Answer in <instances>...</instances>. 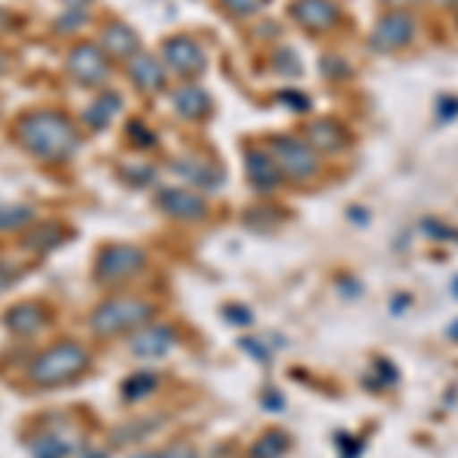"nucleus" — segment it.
<instances>
[{"label":"nucleus","instance_id":"72a5a7b5","mask_svg":"<svg viewBox=\"0 0 458 458\" xmlns=\"http://www.w3.org/2000/svg\"><path fill=\"white\" fill-rule=\"evenodd\" d=\"M4 282H6V272H4V269H0V287H4Z\"/></svg>","mask_w":458,"mask_h":458},{"label":"nucleus","instance_id":"6e6552de","mask_svg":"<svg viewBox=\"0 0 458 458\" xmlns=\"http://www.w3.org/2000/svg\"><path fill=\"white\" fill-rule=\"evenodd\" d=\"M162 53H165L168 68H172L174 73H183V77H193V73H202V71H205V55H202V49H199V43H196V40H190V37H174V40H165Z\"/></svg>","mask_w":458,"mask_h":458},{"label":"nucleus","instance_id":"7ed1b4c3","mask_svg":"<svg viewBox=\"0 0 458 458\" xmlns=\"http://www.w3.org/2000/svg\"><path fill=\"white\" fill-rule=\"evenodd\" d=\"M153 318V306L144 300H114L105 302L101 309L92 312V327L105 336L123 334V330L141 327Z\"/></svg>","mask_w":458,"mask_h":458},{"label":"nucleus","instance_id":"a211bd4d","mask_svg":"<svg viewBox=\"0 0 458 458\" xmlns=\"http://www.w3.org/2000/svg\"><path fill=\"white\" fill-rule=\"evenodd\" d=\"M174 172L181 174L183 181L199 183V187H205V190H217L220 183H224V174H220L217 168L205 165V162H196V159H183V162H177Z\"/></svg>","mask_w":458,"mask_h":458},{"label":"nucleus","instance_id":"f3484780","mask_svg":"<svg viewBox=\"0 0 458 458\" xmlns=\"http://www.w3.org/2000/svg\"><path fill=\"white\" fill-rule=\"evenodd\" d=\"M211 107L208 95L202 92L199 86H183L174 92V110L183 116V120H199V116H205Z\"/></svg>","mask_w":458,"mask_h":458},{"label":"nucleus","instance_id":"f03ea898","mask_svg":"<svg viewBox=\"0 0 458 458\" xmlns=\"http://www.w3.org/2000/svg\"><path fill=\"white\" fill-rule=\"evenodd\" d=\"M86 367H89V354L77 343H58L34 360L28 376H31L37 386H62V382L77 379Z\"/></svg>","mask_w":458,"mask_h":458},{"label":"nucleus","instance_id":"0eeeda50","mask_svg":"<svg viewBox=\"0 0 458 458\" xmlns=\"http://www.w3.org/2000/svg\"><path fill=\"white\" fill-rule=\"evenodd\" d=\"M68 68H71V73H73V77H77L83 86H98V83H105L107 73H110L105 53H101L98 47H92V43H80V47H73V49H71Z\"/></svg>","mask_w":458,"mask_h":458},{"label":"nucleus","instance_id":"9b49d317","mask_svg":"<svg viewBox=\"0 0 458 458\" xmlns=\"http://www.w3.org/2000/svg\"><path fill=\"white\" fill-rule=\"evenodd\" d=\"M174 334L172 327H147L144 334H138L131 339V354L144 360H159L174 349Z\"/></svg>","mask_w":458,"mask_h":458},{"label":"nucleus","instance_id":"f8f14e48","mask_svg":"<svg viewBox=\"0 0 458 458\" xmlns=\"http://www.w3.org/2000/svg\"><path fill=\"white\" fill-rule=\"evenodd\" d=\"M248 177L250 183H254L257 190H276L278 187V177H282V172H278L276 159L269 157L266 150H248Z\"/></svg>","mask_w":458,"mask_h":458},{"label":"nucleus","instance_id":"f257e3e1","mask_svg":"<svg viewBox=\"0 0 458 458\" xmlns=\"http://www.w3.org/2000/svg\"><path fill=\"white\" fill-rule=\"evenodd\" d=\"M19 141L40 159L49 162H62L73 157V150L80 147L77 129L64 114H55V110H37V114H28L25 120L19 123Z\"/></svg>","mask_w":458,"mask_h":458},{"label":"nucleus","instance_id":"c85d7f7f","mask_svg":"<svg viewBox=\"0 0 458 458\" xmlns=\"http://www.w3.org/2000/svg\"><path fill=\"white\" fill-rule=\"evenodd\" d=\"M129 129H131V141H138V144H153V135H141L144 129H141L138 123H131Z\"/></svg>","mask_w":458,"mask_h":458},{"label":"nucleus","instance_id":"b1692460","mask_svg":"<svg viewBox=\"0 0 458 458\" xmlns=\"http://www.w3.org/2000/svg\"><path fill=\"white\" fill-rule=\"evenodd\" d=\"M224 4L229 13H235V16H250V13L260 10L266 0H224Z\"/></svg>","mask_w":458,"mask_h":458},{"label":"nucleus","instance_id":"473e14b6","mask_svg":"<svg viewBox=\"0 0 458 458\" xmlns=\"http://www.w3.org/2000/svg\"><path fill=\"white\" fill-rule=\"evenodd\" d=\"M453 293H455V297H458V276L453 278Z\"/></svg>","mask_w":458,"mask_h":458},{"label":"nucleus","instance_id":"412c9836","mask_svg":"<svg viewBox=\"0 0 458 458\" xmlns=\"http://www.w3.org/2000/svg\"><path fill=\"white\" fill-rule=\"evenodd\" d=\"M291 449V437L284 431H269L250 446V458H282Z\"/></svg>","mask_w":458,"mask_h":458},{"label":"nucleus","instance_id":"4468645a","mask_svg":"<svg viewBox=\"0 0 458 458\" xmlns=\"http://www.w3.org/2000/svg\"><path fill=\"white\" fill-rule=\"evenodd\" d=\"M309 141H312V150L318 153H334L345 144V129L334 120H318L306 129Z\"/></svg>","mask_w":458,"mask_h":458},{"label":"nucleus","instance_id":"bb28decb","mask_svg":"<svg viewBox=\"0 0 458 458\" xmlns=\"http://www.w3.org/2000/svg\"><path fill=\"white\" fill-rule=\"evenodd\" d=\"M83 21H86V13H83V10H77V13H68V16L58 21V25H62V28H80Z\"/></svg>","mask_w":458,"mask_h":458},{"label":"nucleus","instance_id":"20e7f679","mask_svg":"<svg viewBox=\"0 0 458 458\" xmlns=\"http://www.w3.org/2000/svg\"><path fill=\"white\" fill-rule=\"evenodd\" d=\"M269 157L276 159L278 172H284L293 181H306L318 172V153L300 138H272Z\"/></svg>","mask_w":458,"mask_h":458},{"label":"nucleus","instance_id":"1a4fd4ad","mask_svg":"<svg viewBox=\"0 0 458 458\" xmlns=\"http://www.w3.org/2000/svg\"><path fill=\"white\" fill-rule=\"evenodd\" d=\"M31 455L34 458H105V453L77 443L71 437H58V434H43L31 443Z\"/></svg>","mask_w":458,"mask_h":458},{"label":"nucleus","instance_id":"39448f33","mask_svg":"<svg viewBox=\"0 0 458 458\" xmlns=\"http://www.w3.org/2000/svg\"><path fill=\"white\" fill-rule=\"evenodd\" d=\"M141 266H144V254H141V250L131 248V245H116V248L101 250L95 272H98L101 282H120V278L135 276Z\"/></svg>","mask_w":458,"mask_h":458},{"label":"nucleus","instance_id":"c756f323","mask_svg":"<svg viewBox=\"0 0 458 458\" xmlns=\"http://www.w3.org/2000/svg\"><path fill=\"white\" fill-rule=\"evenodd\" d=\"M282 101H291V105H297V110H306V107H309V101L302 98V95H291V92H284V95H282Z\"/></svg>","mask_w":458,"mask_h":458},{"label":"nucleus","instance_id":"2eb2a0df","mask_svg":"<svg viewBox=\"0 0 458 458\" xmlns=\"http://www.w3.org/2000/svg\"><path fill=\"white\" fill-rule=\"evenodd\" d=\"M4 324L13 334H37V330L47 324V312H43L40 306H34V302H21V306L6 312Z\"/></svg>","mask_w":458,"mask_h":458},{"label":"nucleus","instance_id":"6ab92c4d","mask_svg":"<svg viewBox=\"0 0 458 458\" xmlns=\"http://www.w3.org/2000/svg\"><path fill=\"white\" fill-rule=\"evenodd\" d=\"M101 40H105V49L114 58H129L138 53V37L125 25H110Z\"/></svg>","mask_w":458,"mask_h":458},{"label":"nucleus","instance_id":"a878e982","mask_svg":"<svg viewBox=\"0 0 458 458\" xmlns=\"http://www.w3.org/2000/svg\"><path fill=\"white\" fill-rule=\"evenodd\" d=\"M425 233L431 235V239H453V233H446V226H440V224H434V220H425Z\"/></svg>","mask_w":458,"mask_h":458},{"label":"nucleus","instance_id":"ddd939ff","mask_svg":"<svg viewBox=\"0 0 458 458\" xmlns=\"http://www.w3.org/2000/svg\"><path fill=\"white\" fill-rule=\"evenodd\" d=\"M159 202L172 217L193 220V217H202L205 214V202L199 196L187 193V190H165V193L159 196Z\"/></svg>","mask_w":458,"mask_h":458},{"label":"nucleus","instance_id":"4be33fe9","mask_svg":"<svg viewBox=\"0 0 458 458\" xmlns=\"http://www.w3.org/2000/svg\"><path fill=\"white\" fill-rule=\"evenodd\" d=\"M153 388H157V376H153V373H135L131 379H125L123 394L129 397V401H141V397L150 394Z\"/></svg>","mask_w":458,"mask_h":458},{"label":"nucleus","instance_id":"9d476101","mask_svg":"<svg viewBox=\"0 0 458 458\" xmlns=\"http://www.w3.org/2000/svg\"><path fill=\"white\" fill-rule=\"evenodd\" d=\"M291 16L300 21L309 31H324L339 19V10L334 0H297L291 6Z\"/></svg>","mask_w":458,"mask_h":458},{"label":"nucleus","instance_id":"cd10ccee","mask_svg":"<svg viewBox=\"0 0 458 458\" xmlns=\"http://www.w3.org/2000/svg\"><path fill=\"white\" fill-rule=\"evenodd\" d=\"M159 458H199L196 449H190V446H174V449H168L165 455H159Z\"/></svg>","mask_w":458,"mask_h":458},{"label":"nucleus","instance_id":"dca6fc26","mask_svg":"<svg viewBox=\"0 0 458 458\" xmlns=\"http://www.w3.org/2000/svg\"><path fill=\"white\" fill-rule=\"evenodd\" d=\"M131 80L141 89H147V92H159V89L165 86V71H162V64L157 58L135 55L131 58Z\"/></svg>","mask_w":458,"mask_h":458},{"label":"nucleus","instance_id":"423d86ee","mask_svg":"<svg viewBox=\"0 0 458 458\" xmlns=\"http://www.w3.org/2000/svg\"><path fill=\"white\" fill-rule=\"evenodd\" d=\"M416 37V21H412L406 13H388V16L379 19V25L373 28L370 43L382 53H391V49H403L412 43Z\"/></svg>","mask_w":458,"mask_h":458},{"label":"nucleus","instance_id":"aec40b11","mask_svg":"<svg viewBox=\"0 0 458 458\" xmlns=\"http://www.w3.org/2000/svg\"><path fill=\"white\" fill-rule=\"evenodd\" d=\"M120 95L116 92H105L98 95V101H92L86 110V123L92 125V129H107L110 120H114L116 114H120Z\"/></svg>","mask_w":458,"mask_h":458},{"label":"nucleus","instance_id":"f704fd0d","mask_svg":"<svg viewBox=\"0 0 458 458\" xmlns=\"http://www.w3.org/2000/svg\"><path fill=\"white\" fill-rule=\"evenodd\" d=\"M6 25V16H4V13H0V28H4Z\"/></svg>","mask_w":458,"mask_h":458},{"label":"nucleus","instance_id":"393cba45","mask_svg":"<svg viewBox=\"0 0 458 458\" xmlns=\"http://www.w3.org/2000/svg\"><path fill=\"white\" fill-rule=\"evenodd\" d=\"M458 116V98H440V120H453Z\"/></svg>","mask_w":458,"mask_h":458},{"label":"nucleus","instance_id":"7c9ffc66","mask_svg":"<svg viewBox=\"0 0 458 458\" xmlns=\"http://www.w3.org/2000/svg\"><path fill=\"white\" fill-rule=\"evenodd\" d=\"M446 336H449V339H455V343H458V321L449 324V327H446Z\"/></svg>","mask_w":458,"mask_h":458},{"label":"nucleus","instance_id":"5701e85b","mask_svg":"<svg viewBox=\"0 0 458 458\" xmlns=\"http://www.w3.org/2000/svg\"><path fill=\"white\" fill-rule=\"evenodd\" d=\"M34 217L31 208L25 205H0V229H19Z\"/></svg>","mask_w":458,"mask_h":458},{"label":"nucleus","instance_id":"2f4dec72","mask_svg":"<svg viewBox=\"0 0 458 458\" xmlns=\"http://www.w3.org/2000/svg\"><path fill=\"white\" fill-rule=\"evenodd\" d=\"M135 458H159V455L157 453H138Z\"/></svg>","mask_w":458,"mask_h":458}]
</instances>
